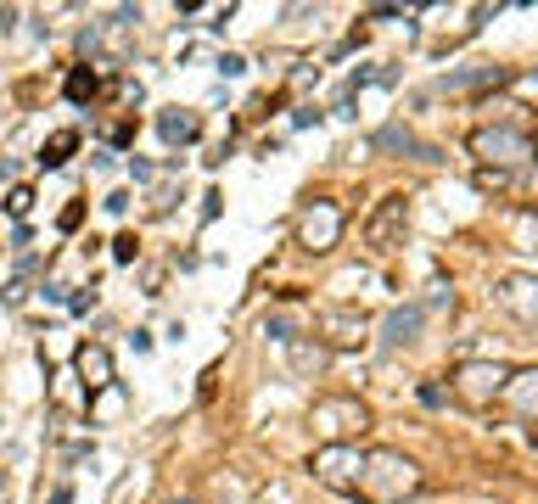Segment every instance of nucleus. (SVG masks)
Here are the masks:
<instances>
[{"mask_svg": "<svg viewBox=\"0 0 538 504\" xmlns=\"http://www.w3.org/2000/svg\"><path fill=\"white\" fill-rule=\"evenodd\" d=\"M421 465L410 454H398V448H365V471H359V493L354 499L365 504H404L421 493Z\"/></svg>", "mask_w": 538, "mask_h": 504, "instance_id": "nucleus-1", "label": "nucleus"}, {"mask_svg": "<svg viewBox=\"0 0 538 504\" xmlns=\"http://www.w3.org/2000/svg\"><path fill=\"white\" fill-rule=\"evenodd\" d=\"M309 426L326 437V443H354V437L370 432V409L359 404L354 392H337V398H314Z\"/></svg>", "mask_w": 538, "mask_h": 504, "instance_id": "nucleus-2", "label": "nucleus"}, {"mask_svg": "<svg viewBox=\"0 0 538 504\" xmlns=\"http://www.w3.org/2000/svg\"><path fill=\"white\" fill-rule=\"evenodd\" d=\"M471 157H482V168H522L527 157H533V140L522 135V129H510V124H482L471 129Z\"/></svg>", "mask_w": 538, "mask_h": 504, "instance_id": "nucleus-3", "label": "nucleus"}, {"mask_svg": "<svg viewBox=\"0 0 538 504\" xmlns=\"http://www.w3.org/2000/svg\"><path fill=\"white\" fill-rule=\"evenodd\" d=\"M510 370L516 364H494V359H466V364H454V381H449V392L460 398V404H471V409H488L505 392V381H510Z\"/></svg>", "mask_w": 538, "mask_h": 504, "instance_id": "nucleus-4", "label": "nucleus"}, {"mask_svg": "<svg viewBox=\"0 0 538 504\" xmlns=\"http://www.w3.org/2000/svg\"><path fill=\"white\" fill-rule=\"evenodd\" d=\"M314 482L331 493H359V471H365V448L359 443H320L309 460Z\"/></svg>", "mask_w": 538, "mask_h": 504, "instance_id": "nucleus-5", "label": "nucleus"}, {"mask_svg": "<svg viewBox=\"0 0 538 504\" xmlns=\"http://www.w3.org/2000/svg\"><path fill=\"white\" fill-rule=\"evenodd\" d=\"M337 241H342V208H337V202H331V196L303 202V213H298V247L331 252Z\"/></svg>", "mask_w": 538, "mask_h": 504, "instance_id": "nucleus-6", "label": "nucleus"}, {"mask_svg": "<svg viewBox=\"0 0 538 504\" xmlns=\"http://www.w3.org/2000/svg\"><path fill=\"white\" fill-rule=\"evenodd\" d=\"M404 230H410V202H404V196H382V202H376V213L365 219L370 252H393L398 241H404Z\"/></svg>", "mask_w": 538, "mask_h": 504, "instance_id": "nucleus-7", "label": "nucleus"}, {"mask_svg": "<svg viewBox=\"0 0 538 504\" xmlns=\"http://www.w3.org/2000/svg\"><path fill=\"white\" fill-rule=\"evenodd\" d=\"M314 325H320V336H326V353L331 348H365V314H354V308H320L314 314Z\"/></svg>", "mask_w": 538, "mask_h": 504, "instance_id": "nucleus-8", "label": "nucleus"}, {"mask_svg": "<svg viewBox=\"0 0 538 504\" xmlns=\"http://www.w3.org/2000/svg\"><path fill=\"white\" fill-rule=\"evenodd\" d=\"M376 152H398V157H415V163H443L438 146H432V140H421L415 129H404V124L376 129Z\"/></svg>", "mask_w": 538, "mask_h": 504, "instance_id": "nucleus-9", "label": "nucleus"}, {"mask_svg": "<svg viewBox=\"0 0 538 504\" xmlns=\"http://www.w3.org/2000/svg\"><path fill=\"white\" fill-rule=\"evenodd\" d=\"M73 370H79V381H85L90 398L107 392V387H118V381H113V353L101 348V342H85V348L73 353Z\"/></svg>", "mask_w": 538, "mask_h": 504, "instance_id": "nucleus-10", "label": "nucleus"}, {"mask_svg": "<svg viewBox=\"0 0 538 504\" xmlns=\"http://www.w3.org/2000/svg\"><path fill=\"white\" fill-rule=\"evenodd\" d=\"M499 303L522 325H538V275H505L499 280Z\"/></svg>", "mask_w": 538, "mask_h": 504, "instance_id": "nucleus-11", "label": "nucleus"}, {"mask_svg": "<svg viewBox=\"0 0 538 504\" xmlns=\"http://www.w3.org/2000/svg\"><path fill=\"white\" fill-rule=\"evenodd\" d=\"M510 409L522 420H538V364H527V370H510V381H505V392H499Z\"/></svg>", "mask_w": 538, "mask_h": 504, "instance_id": "nucleus-12", "label": "nucleus"}, {"mask_svg": "<svg viewBox=\"0 0 538 504\" xmlns=\"http://www.w3.org/2000/svg\"><path fill=\"white\" fill-rule=\"evenodd\" d=\"M421 325H426V308L404 303V308H393V314L382 320V342H387V348H410L415 336H421Z\"/></svg>", "mask_w": 538, "mask_h": 504, "instance_id": "nucleus-13", "label": "nucleus"}, {"mask_svg": "<svg viewBox=\"0 0 538 504\" xmlns=\"http://www.w3.org/2000/svg\"><path fill=\"white\" fill-rule=\"evenodd\" d=\"M157 135L169 140V146H191V140L202 135V118L197 112H185V107H169L163 118H157Z\"/></svg>", "mask_w": 538, "mask_h": 504, "instance_id": "nucleus-14", "label": "nucleus"}, {"mask_svg": "<svg viewBox=\"0 0 538 504\" xmlns=\"http://www.w3.org/2000/svg\"><path fill=\"white\" fill-rule=\"evenodd\" d=\"M286 359H292L298 376H326L331 353H326V342H303V336H292V342H286Z\"/></svg>", "mask_w": 538, "mask_h": 504, "instance_id": "nucleus-15", "label": "nucleus"}, {"mask_svg": "<svg viewBox=\"0 0 538 504\" xmlns=\"http://www.w3.org/2000/svg\"><path fill=\"white\" fill-rule=\"evenodd\" d=\"M73 152H79V129H57V135L40 146V168H62Z\"/></svg>", "mask_w": 538, "mask_h": 504, "instance_id": "nucleus-16", "label": "nucleus"}, {"mask_svg": "<svg viewBox=\"0 0 538 504\" xmlns=\"http://www.w3.org/2000/svg\"><path fill=\"white\" fill-rule=\"evenodd\" d=\"M510 68H477V73H449L438 90H488V84H505Z\"/></svg>", "mask_w": 538, "mask_h": 504, "instance_id": "nucleus-17", "label": "nucleus"}, {"mask_svg": "<svg viewBox=\"0 0 538 504\" xmlns=\"http://www.w3.org/2000/svg\"><path fill=\"white\" fill-rule=\"evenodd\" d=\"M213 504H253V488L236 471H219L213 476Z\"/></svg>", "mask_w": 538, "mask_h": 504, "instance_id": "nucleus-18", "label": "nucleus"}, {"mask_svg": "<svg viewBox=\"0 0 538 504\" xmlns=\"http://www.w3.org/2000/svg\"><path fill=\"white\" fill-rule=\"evenodd\" d=\"M101 90V73L96 68H73L68 73V101H90Z\"/></svg>", "mask_w": 538, "mask_h": 504, "instance_id": "nucleus-19", "label": "nucleus"}, {"mask_svg": "<svg viewBox=\"0 0 538 504\" xmlns=\"http://www.w3.org/2000/svg\"><path fill=\"white\" fill-rule=\"evenodd\" d=\"M29 208H34V191L29 185H12V191H6V213H12V219H29Z\"/></svg>", "mask_w": 538, "mask_h": 504, "instance_id": "nucleus-20", "label": "nucleus"}, {"mask_svg": "<svg viewBox=\"0 0 538 504\" xmlns=\"http://www.w3.org/2000/svg\"><path fill=\"white\" fill-rule=\"evenodd\" d=\"M516 236L527 252H538V213H516Z\"/></svg>", "mask_w": 538, "mask_h": 504, "instance_id": "nucleus-21", "label": "nucleus"}, {"mask_svg": "<svg viewBox=\"0 0 538 504\" xmlns=\"http://www.w3.org/2000/svg\"><path fill=\"white\" fill-rule=\"evenodd\" d=\"M477 185H482V191H505L510 174H505V168H477Z\"/></svg>", "mask_w": 538, "mask_h": 504, "instance_id": "nucleus-22", "label": "nucleus"}, {"mask_svg": "<svg viewBox=\"0 0 538 504\" xmlns=\"http://www.w3.org/2000/svg\"><path fill=\"white\" fill-rule=\"evenodd\" d=\"M135 252H141V241H135V236H118L113 241V258H118V264H135Z\"/></svg>", "mask_w": 538, "mask_h": 504, "instance_id": "nucleus-23", "label": "nucleus"}, {"mask_svg": "<svg viewBox=\"0 0 538 504\" xmlns=\"http://www.w3.org/2000/svg\"><path fill=\"white\" fill-rule=\"evenodd\" d=\"M421 404L426 409H443V404H449V392H443L438 381H426V387H421Z\"/></svg>", "mask_w": 538, "mask_h": 504, "instance_id": "nucleus-24", "label": "nucleus"}, {"mask_svg": "<svg viewBox=\"0 0 538 504\" xmlns=\"http://www.w3.org/2000/svg\"><path fill=\"white\" fill-rule=\"evenodd\" d=\"M219 73H225V79H236V73H247V62H241L236 51H225V56H219Z\"/></svg>", "mask_w": 538, "mask_h": 504, "instance_id": "nucleus-25", "label": "nucleus"}, {"mask_svg": "<svg viewBox=\"0 0 538 504\" xmlns=\"http://www.w3.org/2000/svg\"><path fill=\"white\" fill-rule=\"evenodd\" d=\"M79 219H85V208H79V202H68V208H62V230H79Z\"/></svg>", "mask_w": 538, "mask_h": 504, "instance_id": "nucleus-26", "label": "nucleus"}, {"mask_svg": "<svg viewBox=\"0 0 538 504\" xmlns=\"http://www.w3.org/2000/svg\"><path fill=\"white\" fill-rule=\"evenodd\" d=\"M292 124L309 129V124H320V112H314V107H298V112H292Z\"/></svg>", "mask_w": 538, "mask_h": 504, "instance_id": "nucleus-27", "label": "nucleus"}, {"mask_svg": "<svg viewBox=\"0 0 538 504\" xmlns=\"http://www.w3.org/2000/svg\"><path fill=\"white\" fill-rule=\"evenodd\" d=\"M51 504H73V488H57V493H51Z\"/></svg>", "mask_w": 538, "mask_h": 504, "instance_id": "nucleus-28", "label": "nucleus"}, {"mask_svg": "<svg viewBox=\"0 0 538 504\" xmlns=\"http://www.w3.org/2000/svg\"><path fill=\"white\" fill-rule=\"evenodd\" d=\"M163 504H185V499H163Z\"/></svg>", "mask_w": 538, "mask_h": 504, "instance_id": "nucleus-29", "label": "nucleus"}, {"mask_svg": "<svg viewBox=\"0 0 538 504\" xmlns=\"http://www.w3.org/2000/svg\"><path fill=\"white\" fill-rule=\"evenodd\" d=\"M404 504H421V499H404Z\"/></svg>", "mask_w": 538, "mask_h": 504, "instance_id": "nucleus-30", "label": "nucleus"}, {"mask_svg": "<svg viewBox=\"0 0 538 504\" xmlns=\"http://www.w3.org/2000/svg\"><path fill=\"white\" fill-rule=\"evenodd\" d=\"M533 157H538V146H533Z\"/></svg>", "mask_w": 538, "mask_h": 504, "instance_id": "nucleus-31", "label": "nucleus"}]
</instances>
